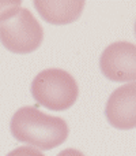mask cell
I'll return each mask as SVG.
<instances>
[{
  "mask_svg": "<svg viewBox=\"0 0 136 156\" xmlns=\"http://www.w3.org/2000/svg\"><path fill=\"white\" fill-rule=\"evenodd\" d=\"M12 137L19 143L49 151L61 145L68 137V125L59 116H52L37 107H22L10 122Z\"/></svg>",
  "mask_w": 136,
  "mask_h": 156,
  "instance_id": "obj_1",
  "label": "cell"
},
{
  "mask_svg": "<svg viewBox=\"0 0 136 156\" xmlns=\"http://www.w3.org/2000/svg\"><path fill=\"white\" fill-rule=\"evenodd\" d=\"M32 96L40 105L51 111H65L75 104L79 88L75 78L61 69H46L34 77Z\"/></svg>",
  "mask_w": 136,
  "mask_h": 156,
  "instance_id": "obj_2",
  "label": "cell"
},
{
  "mask_svg": "<svg viewBox=\"0 0 136 156\" xmlns=\"http://www.w3.org/2000/svg\"><path fill=\"white\" fill-rule=\"evenodd\" d=\"M42 40V27L26 8L0 19V43L12 54H32L40 48Z\"/></svg>",
  "mask_w": 136,
  "mask_h": 156,
  "instance_id": "obj_3",
  "label": "cell"
},
{
  "mask_svg": "<svg viewBox=\"0 0 136 156\" xmlns=\"http://www.w3.org/2000/svg\"><path fill=\"white\" fill-rule=\"evenodd\" d=\"M99 69L104 77L114 82L136 81V45L128 41L108 45L99 58Z\"/></svg>",
  "mask_w": 136,
  "mask_h": 156,
  "instance_id": "obj_4",
  "label": "cell"
},
{
  "mask_svg": "<svg viewBox=\"0 0 136 156\" xmlns=\"http://www.w3.org/2000/svg\"><path fill=\"white\" fill-rule=\"evenodd\" d=\"M105 116L113 127L129 130L136 127V82L113 90L105 107Z\"/></svg>",
  "mask_w": 136,
  "mask_h": 156,
  "instance_id": "obj_5",
  "label": "cell"
},
{
  "mask_svg": "<svg viewBox=\"0 0 136 156\" xmlns=\"http://www.w3.org/2000/svg\"><path fill=\"white\" fill-rule=\"evenodd\" d=\"M34 7L42 19L52 25H68L80 16L85 7L83 0H35Z\"/></svg>",
  "mask_w": 136,
  "mask_h": 156,
  "instance_id": "obj_6",
  "label": "cell"
},
{
  "mask_svg": "<svg viewBox=\"0 0 136 156\" xmlns=\"http://www.w3.org/2000/svg\"><path fill=\"white\" fill-rule=\"evenodd\" d=\"M21 4L22 3L19 0H16V2L15 0H12V2H0V19L18 11L21 8Z\"/></svg>",
  "mask_w": 136,
  "mask_h": 156,
  "instance_id": "obj_7",
  "label": "cell"
},
{
  "mask_svg": "<svg viewBox=\"0 0 136 156\" xmlns=\"http://www.w3.org/2000/svg\"><path fill=\"white\" fill-rule=\"evenodd\" d=\"M5 156H45L41 151L34 149L32 147H18Z\"/></svg>",
  "mask_w": 136,
  "mask_h": 156,
  "instance_id": "obj_8",
  "label": "cell"
},
{
  "mask_svg": "<svg viewBox=\"0 0 136 156\" xmlns=\"http://www.w3.org/2000/svg\"><path fill=\"white\" fill-rule=\"evenodd\" d=\"M57 156H85L78 149H74V148H68V149H64L61 151Z\"/></svg>",
  "mask_w": 136,
  "mask_h": 156,
  "instance_id": "obj_9",
  "label": "cell"
},
{
  "mask_svg": "<svg viewBox=\"0 0 136 156\" xmlns=\"http://www.w3.org/2000/svg\"><path fill=\"white\" fill-rule=\"evenodd\" d=\"M135 36H136V22H135Z\"/></svg>",
  "mask_w": 136,
  "mask_h": 156,
  "instance_id": "obj_10",
  "label": "cell"
}]
</instances>
